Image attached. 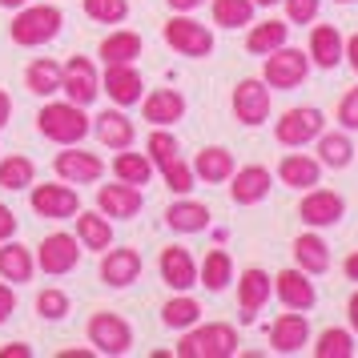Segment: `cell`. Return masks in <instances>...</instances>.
<instances>
[{"instance_id":"cell-27","label":"cell","mask_w":358,"mask_h":358,"mask_svg":"<svg viewBox=\"0 0 358 358\" xmlns=\"http://www.w3.org/2000/svg\"><path fill=\"white\" fill-rule=\"evenodd\" d=\"M36 274V258H33V250L29 245H20V242H0V278L4 282H13V286H24V282H33Z\"/></svg>"},{"instance_id":"cell-11","label":"cell","mask_w":358,"mask_h":358,"mask_svg":"<svg viewBox=\"0 0 358 358\" xmlns=\"http://www.w3.org/2000/svg\"><path fill=\"white\" fill-rule=\"evenodd\" d=\"M61 93H65V101H73V105H81V109H89L93 101H97L101 93V77H97V65H93V57H69L65 61V81H61Z\"/></svg>"},{"instance_id":"cell-28","label":"cell","mask_w":358,"mask_h":358,"mask_svg":"<svg viewBox=\"0 0 358 358\" xmlns=\"http://www.w3.org/2000/svg\"><path fill=\"white\" fill-rule=\"evenodd\" d=\"M165 226L173 229V234H201V229L210 226V206L181 194L178 201L165 210Z\"/></svg>"},{"instance_id":"cell-30","label":"cell","mask_w":358,"mask_h":358,"mask_svg":"<svg viewBox=\"0 0 358 358\" xmlns=\"http://www.w3.org/2000/svg\"><path fill=\"white\" fill-rule=\"evenodd\" d=\"M234 169H238V162H234V153H229L226 145H206L194 157V178H201L206 185H222V181H229Z\"/></svg>"},{"instance_id":"cell-17","label":"cell","mask_w":358,"mask_h":358,"mask_svg":"<svg viewBox=\"0 0 358 358\" xmlns=\"http://www.w3.org/2000/svg\"><path fill=\"white\" fill-rule=\"evenodd\" d=\"M270 169L266 165H242V169H234L229 173V197H234V206H258L270 197Z\"/></svg>"},{"instance_id":"cell-19","label":"cell","mask_w":358,"mask_h":358,"mask_svg":"<svg viewBox=\"0 0 358 358\" xmlns=\"http://www.w3.org/2000/svg\"><path fill=\"white\" fill-rule=\"evenodd\" d=\"M141 117L157 129H173L181 117H185V97L178 89H153L141 97Z\"/></svg>"},{"instance_id":"cell-31","label":"cell","mask_w":358,"mask_h":358,"mask_svg":"<svg viewBox=\"0 0 358 358\" xmlns=\"http://www.w3.org/2000/svg\"><path fill=\"white\" fill-rule=\"evenodd\" d=\"M61 81H65V65L57 57H36L33 65L24 69V85L33 97H52L61 93Z\"/></svg>"},{"instance_id":"cell-50","label":"cell","mask_w":358,"mask_h":358,"mask_svg":"<svg viewBox=\"0 0 358 358\" xmlns=\"http://www.w3.org/2000/svg\"><path fill=\"white\" fill-rule=\"evenodd\" d=\"M57 358H97V350L93 346H65Z\"/></svg>"},{"instance_id":"cell-8","label":"cell","mask_w":358,"mask_h":358,"mask_svg":"<svg viewBox=\"0 0 358 358\" xmlns=\"http://www.w3.org/2000/svg\"><path fill=\"white\" fill-rule=\"evenodd\" d=\"M306 77H310V52L290 49V45H282V49L266 52L262 81L270 85V89H298Z\"/></svg>"},{"instance_id":"cell-18","label":"cell","mask_w":358,"mask_h":358,"mask_svg":"<svg viewBox=\"0 0 358 358\" xmlns=\"http://www.w3.org/2000/svg\"><path fill=\"white\" fill-rule=\"evenodd\" d=\"M157 270H162V282L169 290H194L197 286V266H194V254L185 245H165L162 258H157Z\"/></svg>"},{"instance_id":"cell-47","label":"cell","mask_w":358,"mask_h":358,"mask_svg":"<svg viewBox=\"0 0 358 358\" xmlns=\"http://www.w3.org/2000/svg\"><path fill=\"white\" fill-rule=\"evenodd\" d=\"M13 314H17V290H13V282L0 278V326L8 322Z\"/></svg>"},{"instance_id":"cell-26","label":"cell","mask_w":358,"mask_h":358,"mask_svg":"<svg viewBox=\"0 0 358 358\" xmlns=\"http://www.w3.org/2000/svg\"><path fill=\"white\" fill-rule=\"evenodd\" d=\"M278 181L290 185V189H314L322 181V162L310 157V153H286L278 162Z\"/></svg>"},{"instance_id":"cell-51","label":"cell","mask_w":358,"mask_h":358,"mask_svg":"<svg viewBox=\"0 0 358 358\" xmlns=\"http://www.w3.org/2000/svg\"><path fill=\"white\" fill-rule=\"evenodd\" d=\"M8 121H13V97H8V93L0 89V129H4Z\"/></svg>"},{"instance_id":"cell-10","label":"cell","mask_w":358,"mask_h":358,"mask_svg":"<svg viewBox=\"0 0 358 358\" xmlns=\"http://www.w3.org/2000/svg\"><path fill=\"white\" fill-rule=\"evenodd\" d=\"M52 173L69 185H93L105 178V162H101L93 149L81 145H61V153L52 157Z\"/></svg>"},{"instance_id":"cell-45","label":"cell","mask_w":358,"mask_h":358,"mask_svg":"<svg viewBox=\"0 0 358 358\" xmlns=\"http://www.w3.org/2000/svg\"><path fill=\"white\" fill-rule=\"evenodd\" d=\"M282 4H286V20L290 24H314L318 8H322V0H282Z\"/></svg>"},{"instance_id":"cell-38","label":"cell","mask_w":358,"mask_h":358,"mask_svg":"<svg viewBox=\"0 0 358 358\" xmlns=\"http://www.w3.org/2000/svg\"><path fill=\"white\" fill-rule=\"evenodd\" d=\"M162 322L169 326V330H189L194 322H201V302L181 290L178 298H169L162 306Z\"/></svg>"},{"instance_id":"cell-24","label":"cell","mask_w":358,"mask_h":358,"mask_svg":"<svg viewBox=\"0 0 358 358\" xmlns=\"http://www.w3.org/2000/svg\"><path fill=\"white\" fill-rule=\"evenodd\" d=\"M73 222H77V242H81V250H109L113 245V217H105L101 210H77L73 213Z\"/></svg>"},{"instance_id":"cell-16","label":"cell","mask_w":358,"mask_h":358,"mask_svg":"<svg viewBox=\"0 0 358 358\" xmlns=\"http://www.w3.org/2000/svg\"><path fill=\"white\" fill-rule=\"evenodd\" d=\"M97 210L113 222H129L145 210V197L137 185H125V181H113V185H101L97 189Z\"/></svg>"},{"instance_id":"cell-42","label":"cell","mask_w":358,"mask_h":358,"mask_svg":"<svg viewBox=\"0 0 358 358\" xmlns=\"http://www.w3.org/2000/svg\"><path fill=\"white\" fill-rule=\"evenodd\" d=\"M85 17L97 24H121L129 17V0H81Z\"/></svg>"},{"instance_id":"cell-35","label":"cell","mask_w":358,"mask_h":358,"mask_svg":"<svg viewBox=\"0 0 358 358\" xmlns=\"http://www.w3.org/2000/svg\"><path fill=\"white\" fill-rule=\"evenodd\" d=\"M113 178L117 181H125V185H149V178H153V162H149V153H133L129 149H117V157H113Z\"/></svg>"},{"instance_id":"cell-1","label":"cell","mask_w":358,"mask_h":358,"mask_svg":"<svg viewBox=\"0 0 358 358\" xmlns=\"http://www.w3.org/2000/svg\"><path fill=\"white\" fill-rule=\"evenodd\" d=\"M36 129L52 145H81L93 133V117L73 101H45L41 113H36Z\"/></svg>"},{"instance_id":"cell-34","label":"cell","mask_w":358,"mask_h":358,"mask_svg":"<svg viewBox=\"0 0 358 358\" xmlns=\"http://www.w3.org/2000/svg\"><path fill=\"white\" fill-rule=\"evenodd\" d=\"M197 282L206 286L210 294H222L234 282V258H229V250H210L206 262L197 266Z\"/></svg>"},{"instance_id":"cell-46","label":"cell","mask_w":358,"mask_h":358,"mask_svg":"<svg viewBox=\"0 0 358 358\" xmlns=\"http://www.w3.org/2000/svg\"><path fill=\"white\" fill-rule=\"evenodd\" d=\"M338 125H342L346 133L358 129V85L346 93V97H342V105H338Z\"/></svg>"},{"instance_id":"cell-32","label":"cell","mask_w":358,"mask_h":358,"mask_svg":"<svg viewBox=\"0 0 358 358\" xmlns=\"http://www.w3.org/2000/svg\"><path fill=\"white\" fill-rule=\"evenodd\" d=\"M290 41V20H262V24H250V36H245V49L254 57H266V52L282 49Z\"/></svg>"},{"instance_id":"cell-55","label":"cell","mask_w":358,"mask_h":358,"mask_svg":"<svg viewBox=\"0 0 358 358\" xmlns=\"http://www.w3.org/2000/svg\"><path fill=\"white\" fill-rule=\"evenodd\" d=\"M342 270H346V278H350V282H358V250L346 258V266H342Z\"/></svg>"},{"instance_id":"cell-25","label":"cell","mask_w":358,"mask_h":358,"mask_svg":"<svg viewBox=\"0 0 358 358\" xmlns=\"http://www.w3.org/2000/svg\"><path fill=\"white\" fill-rule=\"evenodd\" d=\"M141 49H145L141 33H133V29H113V33L97 45V57H101V65H137Z\"/></svg>"},{"instance_id":"cell-23","label":"cell","mask_w":358,"mask_h":358,"mask_svg":"<svg viewBox=\"0 0 358 358\" xmlns=\"http://www.w3.org/2000/svg\"><path fill=\"white\" fill-rule=\"evenodd\" d=\"M93 133H97V141L105 149H129L133 141H137V125H133L129 113L117 109V105L93 117Z\"/></svg>"},{"instance_id":"cell-13","label":"cell","mask_w":358,"mask_h":358,"mask_svg":"<svg viewBox=\"0 0 358 358\" xmlns=\"http://www.w3.org/2000/svg\"><path fill=\"white\" fill-rule=\"evenodd\" d=\"M101 93L113 101L117 109H133V105H141V97H145V81H141L137 65H105V73H101Z\"/></svg>"},{"instance_id":"cell-9","label":"cell","mask_w":358,"mask_h":358,"mask_svg":"<svg viewBox=\"0 0 358 358\" xmlns=\"http://www.w3.org/2000/svg\"><path fill=\"white\" fill-rule=\"evenodd\" d=\"M322 129H326L322 109H314V105H302V109H286V113L278 117L274 137H278V145L302 149V145H310V141H318V133H322Z\"/></svg>"},{"instance_id":"cell-2","label":"cell","mask_w":358,"mask_h":358,"mask_svg":"<svg viewBox=\"0 0 358 358\" xmlns=\"http://www.w3.org/2000/svg\"><path fill=\"white\" fill-rule=\"evenodd\" d=\"M61 29H65V13L57 4H36V0H29L24 8H17V17L8 24V36H13V45H20V49H41V45L57 41Z\"/></svg>"},{"instance_id":"cell-36","label":"cell","mask_w":358,"mask_h":358,"mask_svg":"<svg viewBox=\"0 0 358 358\" xmlns=\"http://www.w3.org/2000/svg\"><path fill=\"white\" fill-rule=\"evenodd\" d=\"M36 181V165L33 157H24V153H8V157H0V189H29Z\"/></svg>"},{"instance_id":"cell-7","label":"cell","mask_w":358,"mask_h":358,"mask_svg":"<svg viewBox=\"0 0 358 358\" xmlns=\"http://www.w3.org/2000/svg\"><path fill=\"white\" fill-rule=\"evenodd\" d=\"M29 206H33L36 217H49V222H65L73 213L81 210V194H77V185H69V181H33V194H29Z\"/></svg>"},{"instance_id":"cell-15","label":"cell","mask_w":358,"mask_h":358,"mask_svg":"<svg viewBox=\"0 0 358 358\" xmlns=\"http://www.w3.org/2000/svg\"><path fill=\"white\" fill-rule=\"evenodd\" d=\"M270 85L258 81V77H245V81L234 85V117L242 125H262L270 117Z\"/></svg>"},{"instance_id":"cell-53","label":"cell","mask_w":358,"mask_h":358,"mask_svg":"<svg viewBox=\"0 0 358 358\" xmlns=\"http://www.w3.org/2000/svg\"><path fill=\"white\" fill-rule=\"evenodd\" d=\"M165 4H169L173 13H194V8H201V4H206V0H165Z\"/></svg>"},{"instance_id":"cell-57","label":"cell","mask_w":358,"mask_h":358,"mask_svg":"<svg viewBox=\"0 0 358 358\" xmlns=\"http://www.w3.org/2000/svg\"><path fill=\"white\" fill-rule=\"evenodd\" d=\"M274 4H282V0H254V8H274Z\"/></svg>"},{"instance_id":"cell-40","label":"cell","mask_w":358,"mask_h":358,"mask_svg":"<svg viewBox=\"0 0 358 358\" xmlns=\"http://www.w3.org/2000/svg\"><path fill=\"white\" fill-rule=\"evenodd\" d=\"M145 153H149V162H153V169H162V165H169L173 157H181V145L169 129H157V125H153V133H149V141H145Z\"/></svg>"},{"instance_id":"cell-29","label":"cell","mask_w":358,"mask_h":358,"mask_svg":"<svg viewBox=\"0 0 358 358\" xmlns=\"http://www.w3.org/2000/svg\"><path fill=\"white\" fill-rule=\"evenodd\" d=\"M342 49H346V41L334 24H314V33H310V65L318 69H338L342 65Z\"/></svg>"},{"instance_id":"cell-12","label":"cell","mask_w":358,"mask_h":358,"mask_svg":"<svg viewBox=\"0 0 358 358\" xmlns=\"http://www.w3.org/2000/svg\"><path fill=\"white\" fill-rule=\"evenodd\" d=\"M141 270H145V262H141V254L133 245H109V250H101V282L109 290L133 286L141 278Z\"/></svg>"},{"instance_id":"cell-6","label":"cell","mask_w":358,"mask_h":358,"mask_svg":"<svg viewBox=\"0 0 358 358\" xmlns=\"http://www.w3.org/2000/svg\"><path fill=\"white\" fill-rule=\"evenodd\" d=\"M85 334L93 342V350L97 355H129L133 350V326L117 314V310H97L89 326H85Z\"/></svg>"},{"instance_id":"cell-4","label":"cell","mask_w":358,"mask_h":358,"mask_svg":"<svg viewBox=\"0 0 358 358\" xmlns=\"http://www.w3.org/2000/svg\"><path fill=\"white\" fill-rule=\"evenodd\" d=\"M165 45L173 52H181V57H194V61H206L213 52V29L210 24H201V20H194L189 13H173V17L165 20Z\"/></svg>"},{"instance_id":"cell-52","label":"cell","mask_w":358,"mask_h":358,"mask_svg":"<svg viewBox=\"0 0 358 358\" xmlns=\"http://www.w3.org/2000/svg\"><path fill=\"white\" fill-rule=\"evenodd\" d=\"M342 57H346V61H350V69L358 73V33L350 36V41H346V49H342Z\"/></svg>"},{"instance_id":"cell-37","label":"cell","mask_w":358,"mask_h":358,"mask_svg":"<svg viewBox=\"0 0 358 358\" xmlns=\"http://www.w3.org/2000/svg\"><path fill=\"white\" fill-rule=\"evenodd\" d=\"M318 162L326 169H346V165L355 162V145H350V137L346 133H318Z\"/></svg>"},{"instance_id":"cell-58","label":"cell","mask_w":358,"mask_h":358,"mask_svg":"<svg viewBox=\"0 0 358 358\" xmlns=\"http://www.w3.org/2000/svg\"><path fill=\"white\" fill-rule=\"evenodd\" d=\"M338 4H350V0H338Z\"/></svg>"},{"instance_id":"cell-22","label":"cell","mask_w":358,"mask_h":358,"mask_svg":"<svg viewBox=\"0 0 358 358\" xmlns=\"http://www.w3.org/2000/svg\"><path fill=\"white\" fill-rule=\"evenodd\" d=\"M270 290H274V278L266 274V270H258V266L242 270V278H238V306H242L245 322L258 318V310L270 302Z\"/></svg>"},{"instance_id":"cell-48","label":"cell","mask_w":358,"mask_h":358,"mask_svg":"<svg viewBox=\"0 0 358 358\" xmlns=\"http://www.w3.org/2000/svg\"><path fill=\"white\" fill-rule=\"evenodd\" d=\"M8 238H17V217L8 206H0V242H8Z\"/></svg>"},{"instance_id":"cell-14","label":"cell","mask_w":358,"mask_h":358,"mask_svg":"<svg viewBox=\"0 0 358 358\" xmlns=\"http://www.w3.org/2000/svg\"><path fill=\"white\" fill-rule=\"evenodd\" d=\"M342 213H346V201H342V194H334V189H306V197H302V206H298V217L306 222L310 229H330L342 222Z\"/></svg>"},{"instance_id":"cell-44","label":"cell","mask_w":358,"mask_h":358,"mask_svg":"<svg viewBox=\"0 0 358 358\" xmlns=\"http://www.w3.org/2000/svg\"><path fill=\"white\" fill-rule=\"evenodd\" d=\"M162 178H165V185L181 197V194H189V189H194V165L181 162V157H173L169 165H162Z\"/></svg>"},{"instance_id":"cell-56","label":"cell","mask_w":358,"mask_h":358,"mask_svg":"<svg viewBox=\"0 0 358 358\" xmlns=\"http://www.w3.org/2000/svg\"><path fill=\"white\" fill-rule=\"evenodd\" d=\"M29 0H0V8H8V13H17V8H24Z\"/></svg>"},{"instance_id":"cell-54","label":"cell","mask_w":358,"mask_h":358,"mask_svg":"<svg viewBox=\"0 0 358 358\" xmlns=\"http://www.w3.org/2000/svg\"><path fill=\"white\" fill-rule=\"evenodd\" d=\"M346 314H350V330L358 334V290L350 294V302H346Z\"/></svg>"},{"instance_id":"cell-43","label":"cell","mask_w":358,"mask_h":358,"mask_svg":"<svg viewBox=\"0 0 358 358\" xmlns=\"http://www.w3.org/2000/svg\"><path fill=\"white\" fill-rule=\"evenodd\" d=\"M314 355L318 358H350L355 355V334L350 330H322Z\"/></svg>"},{"instance_id":"cell-41","label":"cell","mask_w":358,"mask_h":358,"mask_svg":"<svg viewBox=\"0 0 358 358\" xmlns=\"http://www.w3.org/2000/svg\"><path fill=\"white\" fill-rule=\"evenodd\" d=\"M69 310H73V302H69V294L61 290V286H45V290L36 294V314H41L45 322H61Z\"/></svg>"},{"instance_id":"cell-39","label":"cell","mask_w":358,"mask_h":358,"mask_svg":"<svg viewBox=\"0 0 358 358\" xmlns=\"http://www.w3.org/2000/svg\"><path fill=\"white\" fill-rule=\"evenodd\" d=\"M217 29H245L254 24V0H210Z\"/></svg>"},{"instance_id":"cell-33","label":"cell","mask_w":358,"mask_h":358,"mask_svg":"<svg viewBox=\"0 0 358 358\" xmlns=\"http://www.w3.org/2000/svg\"><path fill=\"white\" fill-rule=\"evenodd\" d=\"M294 262H298V270H306L310 278L326 274V270H330V245H326L318 234H302V238H294Z\"/></svg>"},{"instance_id":"cell-20","label":"cell","mask_w":358,"mask_h":358,"mask_svg":"<svg viewBox=\"0 0 358 358\" xmlns=\"http://www.w3.org/2000/svg\"><path fill=\"white\" fill-rule=\"evenodd\" d=\"M274 294L278 302L286 310H314V302H318V290H314V282H310L306 270H282V274L274 278Z\"/></svg>"},{"instance_id":"cell-3","label":"cell","mask_w":358,"mask_h":358,"mask_svg":"<svg viewBox=\"0 0 358 358\" xmlns=\"http://www.w3.org/2000/svg\"><path fill=\"white\" fill-rule=\"evenodd\" d=\"M181 358H234L238 355V330L229 322H194L181 330Z\"/></svg>"},{"instance_id":"cell-5","label":"cell","mask_w":358,"mask_h":358,"mask_svg":"<svg viewBox=\"0 0 358 358\" xmlns=\"http://www.w3.org/2000/svg\"><path fill=\"white\" fill-rule=\"evenodd\" d=\"M81 242H77V234H65V229H52L49 238H41L36 245V270L49 278H65L73 274L77 266H81Z\"/></svg>"},{"instance_id":"cell-21","label":"cell","mask_w":358,"mask_h":358,"mask_svg":"<svg viewBox=\"0 0 358 358\" xmlns=\"http://www.w3.org/2000/svg\"><path fill=\"white\" fill-rule=\"evenodd\" d=\"M310 342V322L306 310H290V314H278L274 326H270V346L278 355H298Z\"/></svg>"},{"instance_id":"cell-49","label":"cell","mask_w":358,"mask_h":358,"mask_svg":"<svg viewBox=\"0 0 358 358\" xmlns=\"http://www.w3.org/2000/svg\"><path fill=\"white\" fill-rule=\"evenodd\" d=\"M0 358H33V346H24V342H8V346H0Z\"/></svg>"}]
</instances>
